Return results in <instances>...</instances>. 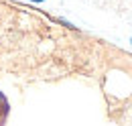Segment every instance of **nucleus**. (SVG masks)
<instances>
[{"instance_id":"nucleus-1","label":"nucleus","mask_w":132,"mask_h":126,"mask_svg":"<svg viewBox=\"0 0 132 126\" xmlns=\"http://www.w3.org/2000/svg\"><path fill=\"white\" fill-rule=\"evenodd\" d=\"M31 2H45V0H31Z\"/></svg>"},{"instance_id":"nucleus-2","label":"nucleus","mask_w":132,"mask_h":126,"mask_svg":"<svg viewBox=\"0 0 132 126\" xmlns=\"http://www.w3.org/2000/svg\"><path fill=\"white\" fill-rule=\"evenodd\" d=\"M130 45H132V37H130Z\"/></svg>"},{"instance_id":"nucleus-3","label":"nucleus","mask_w":132,"mask_h":126,"mask_svg":"<svg viewBox=\"0 0 132 126\" xmlns=\"http://www.w3.org/2000/svg\"><path fill=\"white\" fill-rule=\"evenodd\" d=\"M0 100H2V96H0Z\"/></svg>"}]
</instances>
